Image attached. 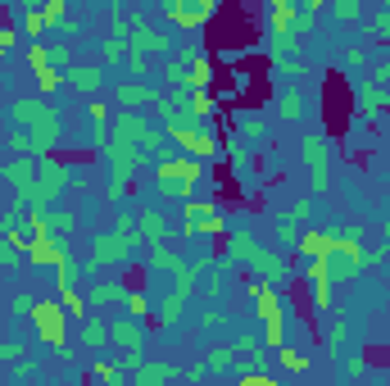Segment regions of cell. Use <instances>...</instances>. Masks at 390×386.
<instances>
[{"instance_id":"6da1fadb","label":"cell","mask_w":390,"mask_h":386,"mask_svg":"<svg viewBox=\"0 0 390 386\" xmlns=\"http://www.w3.org/2000/svg\"><path fill=\"white\" fill-rule=\"evenodd\" d=\"M64 318H68L64 300H37V305H32V323H37L41 345H50V350H59V354H64V341H68Z\"/></svg>"},{"instance_id":"7a4b0ae2","label":"cell","mask_w":390,"mask_h":386,"mask_svg":"<svg viewBox=\"0 0 390 386\" xmlns=\"http://www.w3.org/2000/svg\"><path fill=\"white\" fill-rule=\"evenodd\" d=\"M254 300H259V318H263V327H268V345L277 350V345L286 341V309H282V300H277V291L272 287H263V282H254Z\"/></svg>"},{"instance_id":"3957f363","label":"cell","mask_w":390,"mask_h":386,"mask_svg":"<svg viewBox=\"0 0 390 386\" xmlns=\"http://www.w3.org/2000/svg\"><path fill=\"white\" fill-rule=\"evenodd\" d=\"M200 182V164L195 159H168V164H159V187H168L173 196H191V187Z\"/></svg>"},{"instance_id":"277c9868","label":"cell","mask_w":390,"mask_h":386,"mask_svg":"<svg viewBox=\"0 0 390 386\" xmlns=\"http://www.w3.org/2000/svg\"><path fill=\"white\" fill-rule=\"evenodd\" d=\"M168 132H173V141L182 145V150H191L195 159H214V154H218V141L209 132H200L195 123H173Z\"/></svg>"},{"instance_id":"5b68a950","label":"cell","mask_w":390,"mask_h":386,"mask_svg":"<svg viewBox=\"0 0 390 386\" xmlns=\"http://www.w3.org/2000/svg\"><path fill=\"white\" fill-rule=\"evenodd\" d=\"M309 282H314V305L327 309L331 305V254H318L309 264Z\"/></svg>"},{"instance_id":"8992f818","label":"cell","mask_w":390,"mask_h":386,"mask_svg":"<svg viewBox=\"0 0 390 386\" xmlns=\"http://www.w3.org/2000/svg\"><path fill=\"white\" fill-rule=\"evenodd\" d=\"M295 245H300V254L318 259V254H336L340 250V236H331V232H304Z\"/></svg>"},{"instance_id":"52a82bcc","label":"cell","mask_w":390,"mask_h":386,"mask_svg":"<svg viewBox=\"0 0 390 386\" xmlns=\"http://www.w3.org/2000/svg\"><path fill=\"white\" fill-rule=\"evenodd\" d=\"M28 64H32V73H37V82H41V91L50 96V91L59 87V73L50 68V55H45V45H32V50H28Z\"/></svg>"},{"instance_id":"ba28073f","label":"cell","mask_w":390,"mask_h":386,"mask_svg":"<svg viewBox=\"0 0 390 386\" xmlns=\"http://www.w3.org/2000/svg\"><path fill=\"white\" fill-rule=\"evenodd\" d=\"M28 259H32L37 268H50V264H59V245L50 241V232H41V236H32V241H28Z\"/></svg>"},{"instance_id":"9c48e42d","label":"cell","mask_w":390,"mask_h":386,"mask_svg":"<svg viewBox=\"0 0 390 386\" xmlns=\"http://www.w3.org/2000/svg\"><path fill=\"white\" fill-rule=\"evenodd\" d=\"M182 59L191 64V68H186V87H209V59L200 55V50H186Z\"/></svg>"},{"instance_id":"30bf717a","label":"cell","mask_w":390,"mask_h":386,"mask_svg":"<svg viewBox=\"0 0 390 386\" xmlns=\"http://www.w3.org/2000/svg\"><path fill=\"white\" fill-rule=\"evenodd\" d=\"M186 114H191V119H205V114H214V96H209L205 87H191V96H186Z\"/></svg>"},{"instance_id":"8fae6325","label":"cell","mask_w":390,"mask_h":386,"mask_svg":"<svg viewBox=\"0 0 390 386\" xmlns=\"http://www.w3.org/2000/svg\"><path fill=\"white\" fill-rule=\"evenodd\" d=\"M64 309H68V318H87V300L77 296L73 287H64Z\"/></svg>"},{"instance_id":"7c38bea8","label":"cell","mask_w":390,"mask_h":386,"mask_svg":"<svg viewBox=\"0 0 390 386\" xmlns=\"http://www.w3.org/2000/svg\"><path fill=\"white\" fill-rule=\"evenodd\" d=\"M277 354H282V368H286V373H304V368H309V359H304L300 350H282V345H277Z\"/></svg>"},{"instance_id":"4fadbf2b","label":"cell","mask_w":390,"mask_h":386,"mask_svg":"<svg viewBox=\"0 0 390 386\" xmlns=\"http://www.w3.org/2000/svg\"><path fill=\"white\" fill-rule=\"evenodd\" d=\"M141 100H154V91H145V87H119V105H141Z\"/></svg>"},{"instance_id":"5bb4252c","label":"cell","mask_w":390,"mask_h":386,"mask_svg":"<svg viewBox=\"0 0 390 386\" xmlns=\"http://www.w3.org/2000/svg\"><path fill=\"white\" fill-rule=\"evenodd\" d=\"M41 14H45V23H64L68 0H41Z\"/></svg>"},{"instance_id":"9a60e30c","label":"cell","mask_w":390,"mask_h":386,"mask_svg":"<svg viewBox=\"0 0 390 386\" xmlns=\"http://www.w3.org/2000/svg\"><path fill=\"white\" fill-rule=\"evenodd\" d=\"M28 241H32V236H23L19 223H10V232H5V250H28Z\"/></svg>"},{"instance_id":"2e32d148","label":"cell","mask_w":390,"mask_h":386,"mask_svg":"<svg viewBox=\"0 0 390 386\" xmlns=\"http://www.w3.org/2000/svg\"><path fill=\"white\" fill-rule=\"evenodd\" d=\"M119 132L127 136V141H136V136L145 132V123H141V119H132V114H123V119H119Z\"/></svg>"},{"instance_id":"e0dca14e","label":"cell","mask_w":390,"mask_h":386,"mask_svg":"<svg viewBox=\"0 0 390 386\" xmlns=\"http://www.w3.org/2000/svg\"><path fill=\"white\" fill-rule=\"evenodd\" d=\"M23 32H28V37H41V32H45V14H41V10H28V19H23Z\"/></svg>"},{"instance_id":"ac0fdd59","label":"cell","mask_w":390,"mask_h":386,"mask_svg":"<svg viewBox=\"0 0 390 386\" xmlns=\"http://www.w3.org/2000/svg\"><path fill=\"white\" fill-rule=\"evenodd\" d=\"M141 227H145V236H150V241H163V236H168L163 219H154V214H145V219H141Z\"/></svg>"},{"instance_id":"d6986e66","label":"cell","mask_w":390,"mask_h":386,"mask_svg":"<svg viewBox=\"0 0 390 386\" xmlns=\"http://www.w3.org/2000/svg\"><path fill=\"white\" fill-rule=\"evenodd\" d=\"M168 5H186V10H195L200 19H209V14H214V0H168Z\"/></svg>"},{"instance_id":"ffe728a7","label":"cell","mask_w":390,"mask_h":386,"mask_svg":"<svg viewBox=\"0 0 390 386\" xmlns=\"http://www.w3.org/2000/svg\"><path fill=\"white\" fill-rule=\"evenodd\" d=\"M114 341L127 345V350H136V327H123V323H119V327H114Z\"/></svg>"},{"instance_id":"44dd1931","label":"cell","mask_w":390,"mask_h":386,"mask_svg":"<svg viewBox=\"0 0 390 386\" xmlns=\"http://www.w3.org/2000/svg\"><path fill=\"white\" fill-rule=\"evenodd\" d=\"M73 82H77L82 91H91V87L100 82V73H96V68H82V73H73Z\"/></svg>"},{"instance_id":"7402d4cb","label":"cell","mask_w":390,"mask_h":386,"mask_svg":"<svg viewBox=\"0 0 390 386\" xmlns=\"http://www.w3.org/2000/svg\"><path fill=\"white\" fill-rule=\"evenodd\" d=\"M28 227H32V236H41V232H50V219H45L41 210H32V219H28Z\"/></svg>"},{"instance_id":"603a6c76","label":"cell","mask_w":390,"mask_h":386,"mask_svg":"<svg viewBox=\"0 0 390 386\" xmlns=\"http://www.w3.org/2000/svg\"><path fill=\"white\" fill-rule=\"evenodd\" d=\"M96 377H105V382H119V368H114V364H96Z\"/></svg>"},{"instance_id":"cb8c5ba5","label":"cell","mask_w":390,"mask_h":386,"mask_svg":"<svg viewBox=\"0 0 390 386\" xmlns=\"http://www.w3.org/2000/svg\"><path fill=\"white\" fill-rule=\"evenodd\" d=\"M163 377H168V368H145L141 382H163Z\"/></svg>"},{"instance_id":"d4e9b609","label":"cell","mask_w":390,"mask_h":386,"mask_svg":"<svg viewBox=\"0 0 390 386\" xmlns=\"http://www.w3.org/2000/svg\"><path fill=\"white\" fill-rule=\"evenodd\" d=\"M127 309L136 314V318H141V314H145V296H132V300H127Z\"/></svg>"},{"instance_id":"484cf974","label":"cell","mask_w":390,"mask_h":386,"mask_svg":"<svg viewBox=\"0 0 390 386\" xmlns=\"http://www.w3.org/2000/svg\"><path fill=\"white\" fill-rule=\"evenodd\" d=\"M0 50H14V32L10 28H0Z\"/></svg>"}]
</instances>
